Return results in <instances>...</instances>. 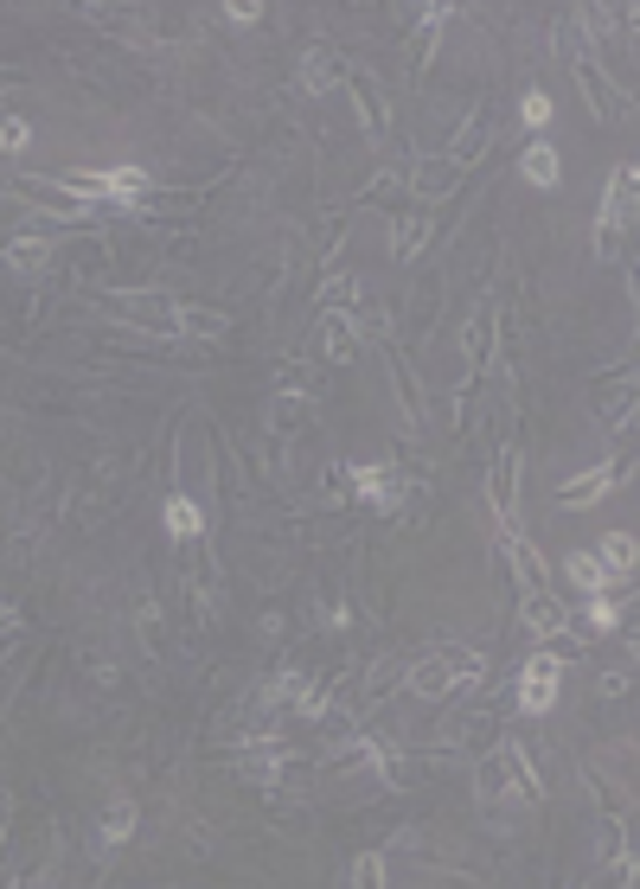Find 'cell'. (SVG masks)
<instances>
[{
	"label": "cell",
	"instance_id": "ba28073f",
	"mask_svg": "<svg viewBox=\"0 0 640 889\" xmlns=\"http://www.w3.org/2000/svg\"><path fill=\"white\" fill-rule=\"evenodd\" d=\"M621 474H628V461H595L589 474H577V481L558 486V500H563L570 512H583V506H595L602 493H614V481H621Z\"/></svg>",
	"mask_w": 640,
	"mask_h": 889
},
{
	"label": "cell",
	"instance_id": "5b68a950",
	"mask_svg": "<svg viewBox=\"0 0 640 889\" xmlns=\"http://www.w3.org/2000/svg\"><path fill=\"white\" fill-rule=\"evenodd\" d=\"M486 506L500 532H519V448H500L486 467Z\"/></svg>",
	"mask_w": 640,
	"mask_h": 889
},
{
	"label": "cell",
	"instance_id": "d6986e66",
	"mask_svg": "<svg viewBox=\"0 0 640 889\" xmlns=\"http://www.w3.org/2000/svg\"><path fill=\"white\" fill-rule=\"evenodd\" d=\"M346 320H353V333H358V339H372V346L391 339V314H384V302H378V295H365V288H358V302H353Z\"/></svg>",
	"mask_w": 640,
	"mask_h": 889
},
{
	"label": "cell",
	"instance_id": "d4e9b609",
	"mask_svg": "<svg viewBox=\"0 0 640 889\" xmlns=\"http://www.w3.org/2000/svg\"><path fill=\"white\" fill-rule=\"evenodd\" d=\"M595 563H602L609 576H628V570H634V532H609L595 544Z\"/></svg>",
	"mask_w": 640,
	"mask_h": 889
},
{
	"label": "cell",
	"instance_id": "e0dca14e",
	"mask_svg": "<svg viewBox=\"0 0 640 889\" xmlns=\"http://www.w3.org/2000/svg\"><path fill=\"white\" fill-rule=\"evenodd\" d=\"M321 353H327V365H353L358 358V333H353V320H346L339 307L321 320Z\"/></svg>",
	"mask_w": 640,
	"mask_h": 889
},
{
	"label": "cell",
	"instance_id": "5bb4252c",
	"mask_svg": "<svg viewBox=\"0 0 640 889\" xmlns=\"http://www.w3.org/2000/svg\"><path fill=\"white\" fill-rule=\"evenodd\" d=\"M493 755L506 762V774L519 781V793H525V800H544V774H538V762H532V749H525V742H519V737H500V749H493Z\"/></svg>",
	"mask_w": 640,
	"mask_h": 889
},
{
	"label": "cell",
	"instance_id": "6da1fadb",
	"mask_svg": "<svg viewBox=\"0 0 640 889\" xmlns=\"http://www.w3.org/2000/svg\"><path fill=\"white\" fill-rule=\"evenodd\" d=\"M628 218H634V167H614L609 192H602V211H595V263H614Z\"/></svg>",
	"mask_w": 640,
	"mask_h": 889
},
{
	"label": "cell",
	"instance_id": "484cf974",
	"mask_svg": "<svg viewBox=\"0 0 640 889\" xmlns=\"http://www.w3.org/2000/svg\"><path fill=\"white\" fill-rule=\"evenodd\" d=\"M135 819H141V807H135V800H109V819H102V832H97V839L109 844V851H116V844L135 839Z\"/></svg>",
	"mask_w": 640,
	"mask_h": 889
},
{
	"label": "cell",
	"instance_id": "74e56055",
	"mask_svg": "<svg viewBox=\"0 0 640 889\" xmlns=\"http://www.w3.org/2000/svg\"><path fill=\"white\" fill-rule=\"evenodd\" d=\"M225 13H230L237 26H256V20H263V7H256V0H230Z\"/></svg>",
	"mask_w": 640,
	"mask_h": 889
},
{
	"label": "cell",
	"instance_id": "836d02e7",
	"mask_svg": "<svg viewBox=\"0 0 640 889\" xmlns=\"http://www.w3.org/2000/svg\"><path fill=\"white\" fill-rule=\"evenodd\" d=\"M26 141H32V128H26L20 116H0V154H20Z\"/></svg>",
	"mask_w": 640,
	"mask_h": 889
},
{
	"label": "cell",
	"instance_id": "d6a6232c",
	"mask_svg": "<svg viewBox=\"0 0 640 889\" xmlns=\"http://www.w3.org/2000/svg\"><path fill=\"white\" fill-rule=\"evenodd\" d=\"M449 665H455V685H481V679H486V660H481V653H467V646L449 653Z\"/></svg>",
	"mask_w": 640,
	"mask_h": 889
},
{
	"label": "cell",
	"instance_id": "4dcf8cb0",
	"mask_svg": "<svg viewBox=\"0 0 640 889\" xmlns=\"http://www.w3.org/2000/svg\"><path fill=\"white\" fill-rule=\"evenodd\" d=\"M621 602H614V589L609 595H589V628H602V634H609V628H621Z\"/></svg>",
	"mask_w": 640,
	"mask_h": 889
},
{
	"label": "cell",
	"instance_id": "2e32d148",
	"mask_svg": "<svg viewBox=\"0 0 640 889\" xmlns=\"http://www.w3.org/2000/svg\"><path fill=\"white\" fill-rule=\"evenodd\" d=\"M486 339H493V307H474L467 327H461V372H467V378L486 372Z\"/></svg>",
	"mask_w": 640,
	"mask_h": 889
},
{
	"label": "cell",
	"instance_id": "1f68e13d",
	"mask_svg": "<svg viewBox=\"0 0 640 889\" xmlns=\"http://www.w3.org/2000/svg\"><path fill=\"white\" fill-rule=\"evenodd\" d=\"M346 877H353L358 889H378V883H384V858H378V851H358V858H353V870H346Z\"/></svg>",
	"mask_w": 640,
	"mask_h": 889
},
{
	"label": "cell",
	"instance_id": "30bf717a",
	"mask_svg": "<svg viewBox=\"0 0 640 889\" xmlns=\"http://www.w3.org/2000/svg\"><path fill=\"white\" fill-rule=\"evenodd\" d=\"M263 704H276V711H302V717H321L327 704H321V691L307 685V672H276L269 679V691H263Z\"/></svg>",
	"mask_w": 640,
	"mask_h": 889
},
{
	"label": "cell",
	"instance_id": "4fadbf2b",
	"mask_svg": "<svg viewBox=\"0 0 640 889\" xmlns=\"http://www.w3.org/2000/svg\"><path fill=\"white\" fill-rule=\"evenodd\" d=\"M404 685L416 691V698H449V691H455V665H449V653H430V660L404 665Z\"/></svg>",
	"mask_w": 640,
	"mask_h": 889
},
{
	"label": "cell",
	"instance_id": "8d00e7d4",
	"mask_svg": "<svg viewBox=\"0 0 640 889\" xmlns=\"http://www.w3.org/2000/svg\"><path fill=\"white\" fill-rule=\"evenodd\" d=\"M583 781H589V793H595V800H602V813H621V800H614V793H609V781H602V774H595V768H583Z\"/></svg>",
	"mask_w": 640,
	"mask_h": 889
},
{
	"label": "cell",
	"instance_id": "83f0119b",
	"mask_svg": "<svg viewBox=\"0 0 640 889\" xmlns=\"http://www.w3.org/2000/svg\"><path fill=\"white\" fill-rule=\"evenodd\" d=\"M481 154H486V116H474V122L455 135V148H449L442 167H467V160H481Z\"/></svg>",
	"mask_w": 640,
	"mask_h": 889
},
{
	"label": "cell",
	"instance_id": "ffe728a7",
	"mask_svg": "<svg viewBox=\"0 0 640 889\" xmlns=\"http://www.w3.org/2000/svg\"><path fill=\"white\" fill-rule=\"evenodd\" d=\"M339 77H346V65H339V58H333L327 46H314V51L302 58V90H307V97H321V90H333Z\"/></svg>",
	"mask_w": 640,
	"mask_h": 889
},
{
	"label": "cell",
	"instance_id": "44dd1931",
	"mask_svg": "<svg viewBox=\"0 0 640 889\" xmlns=\"http://www.w3.org/2000/svg\"><path fill=\"white\" fill-rule=\"evenodd\" d=\"M506 551H512V570H519V583H525V595H544V589H551V576H544V563H538V551L525 544V532H506Z\"/></svg>",
	"mask_w": 640,
	"mask_h": 889
},
{
	"label": "cell",
	"instance_id": "7c38bea8",
	"mask_svg": "<svg viewBox=\"0 0 640 889\" xmlns=\"http://www.w3.org/2000/svg\"><path fill=\"white\" fill-rule=\"evenodd\" d=\"M167 320H174V333H186V339H225V333H230V314H225V307L174 302V307H167Z\"/></svg>",
	"mask_w": 640,
	"mask_h": 889
},
{
	"label": "cell",
	"instance_id": "9c48e42d",
	"mask_svg": "<svg viewBox=\"0 0 640 889\" xmlns=\"http://www.w3.org/2000/svg\"><path fill=\"white\" fill-rule=\"evenodd\" d=\"M282 762H288V749H282L276 737L244 742V749H237V774H244V781H256V788H276V781H282Z\"/></svg>",
	"mask_w": 640,
	"mask_h": 889
},
{
	"label": "cell",
	"instance_id": "f1b7e54d",
	"mask_svg": "<svg viewBox=\"0 0 640 889\" xmlns=\"http://www.w3.org/2000/svg\"><path fill=\"white\" fill-rule=\"evenodd\" d=\"M570 576H577V589H589V595H609V589H614V576L589 557V551H583V557H570Z\"/></svg>",
	"mask_w": 640,
	"mask_h": 889
},
{
	"label": "cell",
	"instance_id": "4316f807",
	"mask_svg": "<svg viewBox=\"0 0 640 889\" xmlns=\"http://www.w3.org/2000/svg\"><path fill=\"white\" fill-rule=\"evenodd\" d=\"M302 416H307V391H276V404H269V429L288 435V429H302Z\"/></svg>",
	"mask_w": 640,
	"mask_h": 889
},
{
	"label": "cell",
	"instance_id": "603a6c76",
	"mask_svg": "<svg viewBox=\"0 0 640 889\" xmlns=\"http://www.w3.org/2000/svg\"><path fill=\"white\" fill-rule=\"evenodd\" d=\"M519 174L532 179L538 192H551V186H558V174H563V167H558V148H551V141H532V148L519 154Z\"/></svg>",
	"mask_w": 640,
	"mask_h": 889
},
{
	"label": "cell",
	"instance_id": "9a60e30c",
	"mask_svg": "<svg viewBox=\"0 0 640 889\" xmlns=\"http://www.w3.org/2000/svg\"><path fill=\"white\" fill-rule=\"evenodd\" d=\"M51 237H39V230H26V237H13V244H0V256H7V269L13 276H39V269H51Z\"/></svg>",
	"mask_w": 640,
	"mask_h": 889
},
{
	"label": "cell",
	"instance_id": "7402d4cb",
	"mask_svg": "<svg viewBox=\"0 0 640 889\" xmlns=\"http://www.w3.org/2000/svg\"><path fill=\"white\" fill-rule=\"evenodd\" d=\"M519 621H525V628H532L538 640H563V609L551 602V589H544V595H525Z\"/></svg>",
	"mask_w": 640,
	"mask_h": 889
},
{
	"label": "cell",
	"instance_id": "f35d334b",
	"mask_svg": "<svg viewBox=\"0 0 640 889\" xmlns=\"http://www.w3.org/2000/svg\"><path fill=\"white\" fill-rule=\"evenodd\" d=\"M13 634H20V609H13V602H0V646H7Z\"/></svg>",
	"mask_w": 640,
	"mask_h": 889
},
{
	"label": "cell",
	"instance_id": "cb8c5ba5",
	"mask_svg": "<svg viewBox=\"0 0 640 889\" xmlns=\"http://www.w3.org/2000/svg\"><path fill=\"white\" fill-rule=\"evenodd\" d=\"M423 244H430V218H423V211H416V218L397 211V218H391V256L410 263V256H423Z\"/></svg>",
	"mask_w": 640,
	"mask_h": 889
},
{
	"label": "cell",
	"instance_id": "ab89813d",
	"mask_svg": "<svg viewBox=\"0 0 640 889\" xmlns=\"http://www.w3.org/2000/svg\"><path fill=\"white\" fill-rule=\"evenodd\" d=\"M621 691H628V665H621V672H602V698H621Z\"/></svg>",
	"mask_w": 640,
	"mask_h": 889
},
{
	"label": "cell",
	"instance_id": "52a82bcc",
	"mask_svg": "<svg viewBox=\"0 0 640 889\" xmlns=\"http://www.w3.org/2000/svg\"><path fill=\"white\" fill-rule=\"evenodd\" d=\"M474 800L486 807V819H493V826H506V807H519L525 793L512 788V774H506V762H500V755H481V762H474Z\"/></svg>",
	"mask_w": 640,
	"mask_h": 889
},
{
	"label": "cell",
	"instance_id": "f546056e",
	"mask_svg": "<svg viewBox=\"0 0 640 889\" xmlns=\"http://www.w3.org/2000/svg\"><path fill=\"white\" fill-rule=\"evenodd\" d=\"M621 858H628V832H621V813H609L602 819V865H621Z\"/></svg>",
	"mask_w": 640,
	"mask_h": 889
},
{
	"label": "cell",
	"instance_id": "8992f818",
	"mask_svg": "<svg viewBox=\"0 0 640 889\" xmlns=\"http://www.w3.org/2000/svg\"><path fill=\"white\" fill-rule=\"evenodd\" d=\"M558 679H563V653H532L525 660V672H519V711H532V717H544L551 704H558Z\"/></svg>",
	"mask_w": 640,
	"mask_h": 889
},
{
	"label": "cell",
	"instance_id": "7a4b0ae2",
	"mask_svg": "<svg viewBox=\"0 0 640 889\" xmlns=\"http://www.w3.org/2000/svg\"><path fill=\"white\" fill-rule=\"evenodd\" d=\"M77 199H109V205H141L154 192V179L141 174V167H90V174H71L65 179Z\"/></svg>",
	"mask_w": 640,
	"mask_h": 889
},
{
	"label": "cell",
	"instance_id": "e575fe53",
	"mask_svg": "<svg viewBox=\"0 0 640 889\" xmlns=\"http://www.w3.org/2000/svg\"><path fill=\"white\" fill-rule=\"evenodd\" d=\"M321 302H327V307H346V302H358V281H353V276H327V288H321Z\"/></svg>",
	"mask_w": 640,
	"mask_h": 889
},
{
	"label": "cell",
	"instance_id": "8fae6325",
	"mask_svg": "<svg viewBox=\"0 0 640 889\" xmlns=\"http://www.w3.org/2000/svg\"><path fill=\"white\" fill-rule=\"evenodd\" d=\"M346 90H353V109H358V122H365V141H384V135H391V116H384L378 83L365 71H346Z\"/></svg>",
	"mask_w": 640,
	"mask_h": 889
},
{
	"label": "cell",
	"instance_id": "3957f363",
	"mask_svg": "<svg viewBox=\"0 0 640 889\" xmlns=\"http://www.w3.org/2000/svg\"><path fill=\"white\" fill-rule=\"evenodd\" d=\"M346 486H353L358 500H365V506L372 512H397L410 500V493H416V486L404 481V474H397V461H372V467H346Z\"/></svg>",
	"mask_w": 640,
	"mask_h": 889
},
{
	"label": "cell",
	"instance_id": "ac0fdd59",
	"mask_svg": "<svg viewBox=\"0 0 640 889\" xmlns=\"http://www.w3.org/2000/svg\"><path fill=\"white\" fill-rule=\"evenodd\" d=\"M160 525H167V537H199L205 532V506L199 500H186V493H167V506H160Z\"/></svg>",
	"mask_w": 640,
	"mask_h": 889
},
{
	"label": "cell",
	"instance_id": "d590c367",
	"mask_svg": "<svg viewBox=\"0 0 640 889\" xmlns=\"http://www.w3.org/2000/svg\"><path fill=\"white\" fill-rule=\"evenodd\" d=\"M519 116H525L532 128H544V122H551V97H538V90H532V97L519 102Z\"/></svg>",
	"mask_w": 640,
	"mask_h": 889
},
{
	"label": "cell",
	"instance_id": "60d3db41",
	"mask_svg": "<svg viewBox=\"0 0 640 889\" xmlns=\"http://www.w3.org/2000/svg\"><path fill=\"white\" fill-rule=\"evenodd\" d=\"M7 807H13V800H7V788H0V832H7Z\"/></svg>",
	"mask_w": 640,
	"mask_h": 889
},
{
	"label": "cell",
	"instance_id": "277c9868",
	"mask_svg": "<svg viewBox=\"0 0 640 889\" xmlns=\"http://www.w3.org/2000/svg\"><path fill=\"white\" fill-rule=\"evenodd\" d=\"M563 51H570V65H577V83H583L589 109H595V122H614V97H609V71L595 65V51H589V39L570 26L563 32Z\"/></svg>",
	"mask_w": 640,
	"mask_h": 889
}]
</instances>
